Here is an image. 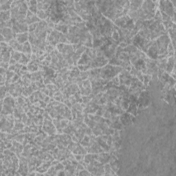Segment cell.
<instances>
[{"mask_svg": "<svg viewBox=\"0 0 176 176\" xmlns=\"http://www.w3.org/2000/svg\"><path fill=\"white\" fill-rule=\"evenodd\" d=\"M29 38V34L28 32H24V33H20L16 34L15 39L19 42L20 44H23L26 43Z\"/></svg>", "mask_w": 176, "mask_h": 176, "instance_id": "3957f363", "label": "cell"}, {"mask_svg": "<svg viewBox=\"0 0 176 176\" xmlns=\"http://www.w3.org/2000/svg\"><path fill=\"white\" fill-rule=\"evenodd\" d=\"M81 171V172L79 173V175H90V173L85 170H84V171L82 170V171Z\"/></svg>", "mask_w": 176, "mask_h": 176, "instance_id": "9c48e42d", "label": "cell"}, {"mask_svg": "<svg viewBox=\"0 0 176 176\" xmlns=\"http://www.w3.org/2000/svg\"><path fill=\"white\" fill-rule=\"evenodd\" d=\"M12 1H0V5H1V11H7L11 8Z\"/></svg>", "mask_w": 176, "mask_h": 176, "instance_id": "277c9868", "label": "cell"}, {"mask_svg": "<svg viewBox=\"0 0 176 176\" xmlns=\"http://www.w3.org/2000/svg\"><path fill=\"white\" fill-rule=\"evenodd\" d=\"M22 55H23L22 54L20 53V52L18 51H14L13 50L11 51V58L14 59L16 61H19V60L21 59Z\"/></svg>", "mask_w": 176, "mask_h": 176, "instance_id": "52a82bcc", "label": "cell"}, {"mask_svg": "<svg viewBox=\"0 0 176 176\" xmlns=\"http://www.w3.org/2000/svg\"><path fill=\"white\" fill-rule=\"evenodd\" d=\"M1 34L4 37L6 42L8 43L10 42L12 39H13L16 37V34L14 33L12 30L8 28H1Z\"/></svg>", "mask_w": 176, "mask_h": 176, "instance_id": "7a4b0ae2", "label": "cell"}, {"mask_svg": "<svg viewBox=\"0 0 176 176\" xmlns=\"http://www.w3.org/2000/svg\"><path fill=\"white\" fill-rule=\"evenodd\" d=\"M10 19H11V12H10V10L1 11V23L7 21Z\"/></svg>", "mask_w": 176, "mask_h": 176, "instance_id": "5b68a950", "label": "cell"}, {"mask_svg": "<svg viewBox=\"0 0 176 176\" xmlns=\"http://www.w3.org/2000/svg\"><path fill=\"white\" fill-rule=\"evenodd\" d=\"M18 79H19V75H18V74H14L13 78H12V79L11 80V82L12 83H15V82L17 83Z\"/></svg>", "mask_w": 176, "mask_h": 176, "instance_id": "ba28073f", "label": "cell"}, {"mask_svg": "<svg viewBox=\"0 0 176 176\" xmlns=\"http://www.w3.org/2000/svg\"><path fill=\"white\" fill-rule=\"evenodd\" d=\"M160 8L162 11V13L166 14L168 17H174V16H175V10H174L173 6L172 5V2L168 1H160Z\"/></svg>", "mask_w": 176, "mask_h": 176, "instance_id": "6da1fadb", "label": "cell"}, {"mask_svg": "<svg viewBox=\"0 0 176 176\" xmlns=\"http://www.w3.org/2000/svg\"><path fill=\"white\" fill-rule=\"evenodd\" d=\"M32 52V48L30 44L28 41L26 43H23V50L22 52L25 54H30Z\"/></svg>", "mask_w": 176, "mask_h": 176, "instance_id": "8992f818", "label": "cell"}]
</instances>
